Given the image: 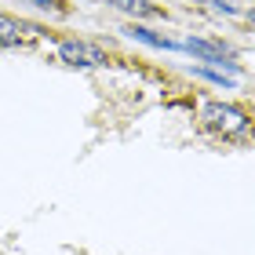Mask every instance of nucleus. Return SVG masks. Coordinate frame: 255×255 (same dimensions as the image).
<instances>
[{
	"instance_id": "f257e3e1",
	"label": "nucleus",
	"mask_w": 255,
	"mask_h": 255,
	"mask_svg": "<svg viewBox=\"0 0 255 255\" xmlns=\"http://www.w3.org/2000/svg\"><path fill=\"white\" fill-rule=\"evenodd\" d=\"M201 121H204V128H212V131L226 135V138H241V135L252 131L248 113L230 106V102H204L201 106Z\"/></svg>"
},
{
	"instance_id": "f03ea898",
	"label": "nucleus",
	"mask_w": 255,
	"mask_h": 255,
	"mask_svg": "<svg viewBox=\"0 0 255 255\" xmlns=\"http://www.w3.org/2000/svg\"><path fill=\"white\" fill-rule=\"evenodd\" d=\"M182 48H186L190 55H197V59H204V62H212V66H219V69H226V77H234L237 80V73H241V66L234 62V55H230L223 44H215V40H197V37H186L182 40Z\"/></svg>"
},
{
	"instance_id": "7ed1b4c3",
	"label": "nucleus",
	"mask_w": 255,
	"mask_h": 255,
	"mask_svg": "<svg viewBox=\"0 0 255 255\" xmlns=\"http://www.w3.org/2000/svg\"><path fill=\"white\" fill-rule=\"evenodd\" d=\"M59 59L69 66H80V69H95L106 62V51L99 44H88V40H62L59 44Z\"/></svg>"
},
{
	"instance_id": "20e7f679",
	"label": "nucleus",
	"mask_w": 255,
	"mask_h": 255,
	"mask_svg": "<svg viewBox=\"0 0 255 255\" xmlns=\"http://www.w3.org/2000/svg\"><path fill=\"white\" fill-rule=\"evenodd\" d=\"M33 33H40V29L29 26V22H15V18L0 15V44H18L22 37H33Z\"/></svg>"
},
{
	"instance_id": "39448f33",
	"label": "nucleus",
	"mask_w": 255,
	"mask_h": 255,
	"mask_svg": "<svg viewBox=\"0 0 255 255\" xmlns=\"http://www.w3.org/2000/svg\"><path fill=\"white\" fill-rule=\"evenodd\" d=\"M124 33H128L131 40H142V44H149V48H164V51H175V48H182V44L168 40V37H157V33H149V29H142V26H128Z\"/></svg>"
},
{
	"instance_id": "423d86ee",
	"label": "nucleus",
	"mask_w": 255,
	"mask_h": 255,
	"mask_svg": "<svg viewBox=\"0 0 255 255\" xmlns=\"http://www.w3.org/2000/svg\"><path fill=\"white\" fill-rule=\"evenodd\" d=\"M117 11H124V15H135V18H146L153 15V4H146V0H110Z\"/></svg>"
},
{
	"instance_id": "0eeeda50",
	"label": "nucleus",
	"mask_w": 255,
	"mask_h": 255,
	"mask_svg": "<svg viewBox=\"0 0 255 255\" xmlns=\"http://www.w3.org/2000/svg\"><path fill=\"white\" fill-rule=\"evenodd\" d=\"M193 77H204V80H212V84H219V88H234L237 84L234 77H226L223 69H215V66H193Z\"/></svg>"
},
{
	"instance_id": "6e6552de",
	"label": "nucleus",
	"mask_w": 255,
	"mask_h": 255,
	"mask_svg": "<svg viewBox=\"0 0 255 255\" xmlns=\"http://www.w3.org/2000/svg\"><path fill=\"white\" fill-rule=\"evenodd\" d=\"M212 11H223V15H241V7L234 4V0H204Z\"/></svg>"
},
{
	"instance_id": "1a4fd4ad",
	"label": "nucleus",
	"mask_w": 255,
	"mask_h": 255,
	"mask_svg": "<svg viewBox=\"0 0 255 255\" xmlns=\"http://www.w3.org/2000/svg\"><path fill=\"white\" fill-rule=\"evenodd\" d=\"M26 4L40 7V11H59V0H26Z\"/></svg>"
},
{
	"instance_id": "9d476101",
	"label": "nucleus",
	"mask_w": 255,
	"mask_h": 255,
	"mask_svg": "<svg viewBox=\"0 0 255 255\" xmlns=\"http://www.w3.org/2000/svg\"><path fill=\"white\" fill-rule=\"evenodd\" d=\"M252 22H255V11H252Z\"/></svg>"
}]
</instances>
